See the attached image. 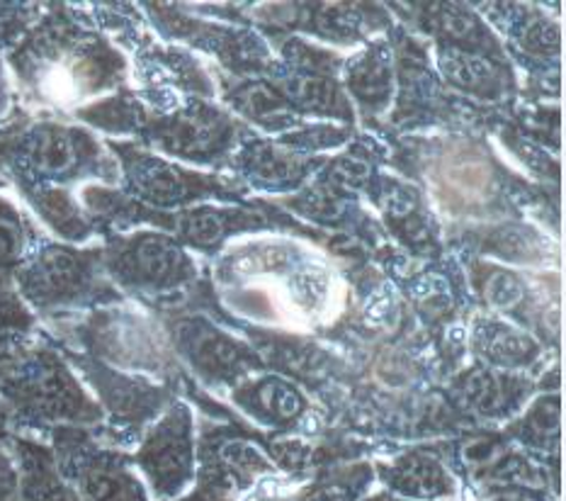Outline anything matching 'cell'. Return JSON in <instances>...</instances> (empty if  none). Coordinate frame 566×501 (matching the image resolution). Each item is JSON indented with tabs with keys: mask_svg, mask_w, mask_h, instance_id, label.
<instances>
[{
	"mask_svg": "<svg viewBox=\"0 0 566 501\" xmlns=\"http://www.w3.org/2000/svg\"><path fill=\"white\" fill-rule=\"evenodd\" d=\"M399 487L416 494H436L442 490V474L433 460H409L399 472Z\"/></svg>",
	"mask_w": 566,
	"mask_h": 501,
	"instance_id": "cell-3",
	"label": "cell"
},
{
	"mask_svg": "<svg viewBox=\"0 0 566 501\" xmlns=\"http://www.w3.org/2000/svg\"><path fill=\"white\" fill-rule=\"evenodd\" d=\"M76 139L69 129H44L36 146V164L46 170H64L76 161Z\"/></svg>",
	"mask_w": 566,
	"mask_h": 501,
	"instance_id": "cell-2",
	"label": "cell"
},
{
	"mask_svg": "<svg viewBox=\"0 0 566 501\" xmlns=\"http://www.w3.org/2000/svg\"><path fill=\"white\" fill-rule=\"evenodd\" d=\"M440 188L446 190L450 205L470 207L482 202L491 186V170L486 158L476 152L462 149L446 156L440 168Z\"/></svg>",
	"mask_w": 566,
	"mask_h": 501,
	"instance_id": "cell-1",
	"label": "cell"
}]
</instances>
